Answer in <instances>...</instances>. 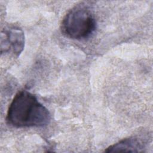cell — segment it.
<instances>
[{
  "mask_svg": "<svg viewBox=\"0 0 153 153\" xmlns=\"http://www.w3.org/2000/svg\"><path fill=\"white\" fill-rule=\"evenodd\" d=\"M51 119L48 110L35 96L23 90L16 94L7 114V121L11 126L17 127H42Z\"/></svg>",
  "mask_w": 153,
  "mask_h": 153,
  "instance_id": "cell-1",
  "label": "cell"
},
{
  "mask_svg": "<svg viewBox=\"0 0 153 153\" xmlns=\"http://www.w3.org/2000/svg\"><path fill=\"white\" fill-rule=\"evenodd\" d=\"M96 28V22L91 11L85 6L76 5L64 17L62 29L67 36L81 39L88 37Z\"/></svg>",
  "mask_w": 153,
  "mask_h": 153,
  "instance_id": "cell-2",
  "label": "cell"
},
{
  "mask_svg": "<svg viewBox=\"0 0 153 153\" xmlns=\"http://www.w3.org/2000/svg\"><path fill=\"white\" fill-rule=\"evenodd\" d=\"M25 47L23 30L15 26H8L1 31V53H12L19 56Z\"/></svg>",
  "mask_w": 153,
  "mask_h": 153,
  "instance_id": "cell-3",
  "label": "cell"
},
{
  "mask_svg": "<svg viewBox=\"0 0 153 153\" xmlns=\"http://www.w3.org/2000/svg\"><path fill=\"white\" fill-rule=\"evenodd\" d=\"M144 148L143 142L137 137L124 139L109 146L105 151L112 152H141Z\"/></svg>",
  "mask_w": 153,
  "mask_h": 153,
  "instance_id": "cell-4",
  "label": "cell"
}]
</instances>
